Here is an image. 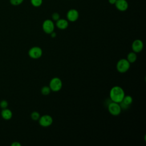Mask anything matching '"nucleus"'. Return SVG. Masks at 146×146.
<instances>
[{
  "label": "nucleus",
  "mask_w": 146,
  "mask_h": 146,
  "mask_svg": "<svg viewBox=\"0 0 146 146\" xmlns=\"http://www.w3.org/2000/svg\"><path fill=\"white\" fill-rule=\"evenodd\" d=\"M130 66L131 63L127 59H120L116 63V70L120 73H125L129 70Z\"/></svg>",
  "instance_id": "obj_2"
},
{
  "label": "nucleus",
  "mask_w": 146,
  "mask_h": 146,
  "mask_svg": "<svg viewBox=\"0 0 146 146\" xmlns=\"http://www.w3.org/2000/svg\"><path fill=\"white\" fill-rule=\"evenodd\" d=\"M11 145L12 146H21V144L19 143H18V141H14V143H13L11 144Z\"/></svg>",
  "instance_id": "obj_21"
},
{
  "label": "nucleus",
  "mask_w": 146,
  "mask_h": 146,
  "mask_svg": "<svg viewBox=\"0 0 146 146\" xmlns=\"http://www.w3.org/2000/svg\"><path fill=\"white\" fill-rule=\"evenodd\" d=\"M39 124L40 126L43 127H47L50 126L53 122L52 117L49 115H44L40 116L39 120Z\"/></svg>",
  "instance_id": "obj_7"
},
{
  "label": "nucleus",
  "mask_w": 146,
  "mask_h": 146,
  "mask_svg": "<svg viewBox=\"0 0 146 146\" xmlns=\"http://www.w3.org/2000/svg\"><path fill=\"white\" fill-rule=\"evenodd\" d=\"M1 116L5 120H10L13 116V113L11 111L7 108H4L1 111Z\"/></svg>",
  "instance_id": "obj_12"
},
{
  "label": "nucleus",
  "mask_w": 146,
  "mask_h": 146,
  "mask_svg": "<svg viewBox=\"0 0 146 146\" xmlns=\"http://www.w3.org/2000/svg\"><path fill=\"white\" fill-rule=\"evenodd\" d=\"M51 90L49 86H43L40 90V92L42 93V95H48L50 94V93L51 92Z\"/></svg>",
  "instance_id": "obj_15"
},
{
  "label": "nucleus",
  "mask_w": 146,
  "mask_h": 146,
  "mask_svg": "<svg viewBox=\"0 0 146 146\" xmlns=\"http://www.w3.org/2000/svg\"><path fill=\"white\" fill-rule=\"evenodd\" d=\"M23 2V0H10V2L11 5L17 6L21 4Z\"/></svg>",
  "instance_id": "obj_18"
},
{
  "label": "nucleus",
  "mask_w": 146,
  "mask_h": 146,
  "mask_svg": "<svg viewBox=\"0 0 146 146\" xmlns=\"http://www.w3.org/2000/svg\"><path fill=\"white\" fill-rule=\"evenodd\" d=\"M59 19H60V15L58 13H54L52 14V19L54 21H56Z\"/></svg>",
  "instance_id": "obj_20"
},
{
  "label": "nucleus",
  "mask_w": 146,
  "mask_h": 146,
  "mask_svg": "<svg viewBox=\"0 0 146 146\" xmlns=\"http://www.w3.org/2000/svg\"><path fill=\"white\" fill-rule=\"evenodd\" d=\"M115 5L116 9L120 11H125L128 7V3L126 0H116Z\"/></svg>",
  "instance_id": "obj_10"
},
{
  "label": "nucleus",
  "mask_w": 146,
  "mask_h": 146,
  "mask_svg": "<svg viewBox=\"0 0 146 146\" xmlns=\"http://www.w3.org/2000/svg\"><path fill=\"white\" fill-rule=\"evenodd\" d=\"M116 0H108V2L111 5H115Z\"/></svg>",
  "instance_id": "obj_23"
},
{
  "label": "nucleus",
  "mask_w": 146,
  "mask_h": 146,
  "mask_svg": "<svg viewBox=\"0 0 146 146\" xmlns=\"http://www.w3.org/2000/svg\"><path fill=\"white\" fill-rule=\"evenodd\" d=\"M144 47L143 42L141 40L137 39H135L132 43V51L136 53L140 52Z\"/></svg>",
  "instance_id": "obj_9"
},
{
  "label": "nucleus",
  "mask_w": 146,
  "mask_h": 146,
  "mask_svg": "<svg viewBox=\"0 0 146 146\" xmlns=\"http://www.w3.org/2000/svg\"><path fill=\"white\" fill-rule=\"evenodd\" d=\"M50 35H51V36L52 37V38H55L56 36V33L55 32H54V31H52L51 34H50Z\"/></svg>",
  "instance_id": "obj_22"
},
{
  "label": "nucleus",
  "mask_w": 146,
  "mask_h": 146,
  "mask_svg": "<svg viewBox=\"0 0 146 146\" xmlns=\"http://www.w3.org/2000/svg\"><path fill=\"white\" fill-rule=\"evenodd\" d=\"M8 106V103L6 100H1V102H0V107L1 108H2V109H4V108H7Z\"/></svg>",
  "instance_id": "obj_19"
},
{
  "label": "nucleus",
  "mask_w": 146,
  "mask_h": 146,
  "mask_svg": "<svg viewBox=\"0 0 146 146\" xmlns=\"http://www.w3.org/2000/svg\"><path fill=\"white\" fill-rule=\"evenodd\" d=\"M123 103H124L125 104L129 106L133 102V99L132 97L130 95H125L124 96V97L123 98L122 101H121Z\"/></svg>",
  "instance_id": "obj_14"
},
{
  "label": "nucleus",
  "mask_w": 146,
  "mask_h": 146,
  "mask_svg": "<svg viewBox=\"0 0 146 146\" xmlns=\"http://www.w3.org/2000/svg\"><path fill=\"white\" fill-rule=\"evenodd\" d=\"M55 25L53 21L51 19H46L42 23V29L43 31L48 34H50L54 31Z\"/></svg>",
  "instance_id": "obj_5"
},
{
  "label": "nucleus",
  "mask_w": 146,
  "mask_h": 146,
  "mask_svg": "<svg viewBox=\"0 0 146 146\" xmlns=\"http://www.w3.org/2000/svg\"><path fill=\"white\" fill-rule=\"evenodd\" d=\"M31 5L34 7L40 6L43 2V0H30Z\"/></svg>",
  "instance_id": "obj_17"
},
{
  "label": "nucleus",
  "mask_w": 146,
  "mask_h": 146,
  "mask_svg": "<svg viewBox=\"0 0 146 146\" xmlns=\"http://www.w3.org/2000/svg\"><path fill=\"white\" fill-rule=\"evenodd\" d=\"M79 12L77 10L74 9L69 10L67 11V15H66L67 21L72 22L76 21L79 18Z\"/></svg>",
  "instance_id": "obj_8"
},
{
  "label": "nucleus",
  "mask_w": 146,
  "mask_h": 146,
  "mask_svg": "<svg viewBox=\"0 0 146 146\" xmlns=\"http://www.w3.org/2000/svg\"><path fill=\"white\" fill-rule=\"evenodd\" d=\"M40 114L37 111H34L31 113V118L32 119V120L36 121L38 120L39 117H40Z\"/></svg>",
  "instance_id": "obj_16"
},
{
  "label": "nucleus",
  "mask_w": 146,
  "mask_h": 146,
  "mask_svg": "<svg viewBox=\"0 0 146 146\" xmlns=\"http://www.w3.org/2000/svg\"><path fill=\"white\" fill-rule=\"evenodd\" d=\"M48 86L52 91L58 92L62 87V82L59 78L54 77L50 80Z\"/></svg>",
  "instance_id": "obj_3"
},
{
  "label": "nucleus",
  "mask_w": 146,
  "mask_h": 146,
  "mask_svg": "<svg viewBox=\"0 0 146 146\" xmlns=\"http://www.w3.org/2000/svg\"><path fill=\"white\" fill-rule=\"evenodd\" d=\"M55 25L59 29L65 30L68 26V22L66 19L60 18L56 21Z\"/></svg>",
  "instance_id": "obj_11"
},
{
  "label": "nucleus",
  "mask_w": 146,
  "mask_h": 146,
  "mask_svg": "<svg viewBox=\"0 0 146 146\" xmlns=\"http://www.w3.org/2000/svg\"><path fill=\"white\" fill-rule=\"evenodd\" d=\"M42 54H43L42 49L38 46H34L31 47V48H30L28 52V54L29 56L31 58L34 59H39V58H40L42 55Z\"/></svg>",
  "instance_id": "obj_6"
},
{
  "label": "nucleus",
  "mask_w": 146,
  "mask_h": 146,
  "mask_svg": "<svg viewBox=\"0 0 146 146\" xmlns=\"http://www.w3.org/2000/svg\"><path fill=\"white\" fill-rule=\"evenodd\" d=\"M127 60L130 63H134L135 62H136V60H137V55H136V53L133 52V51H132V52H129L128 54H127Z\"/></svg>",
  "instance_id": "obj_13"
},
{
  "label": "nucleus",
  "mask_w": 146,
  "mask_h": 146,
  "mask_svg": "<svg viewBox=\"0 0 146 146\" xmlns=\"http://www.w3.org/2000/svg\"><path fill=\"white\" fill-rule=\"evenodd\" d=\"M125 96L124 90L120 86H115L111 88L110 91V98L112 102L119 103Z\"/></svg>",
  "instance_id": "obj_1"
},
{
  "label": "nucleus",
  "mask_w": 146,
  "mask_h": 146,
  "mask_svg": "<svg viewBox=\"0 0 146 146\" xmlns=\"http://www.w3.org/2000/svg\"><path fill=\"white\" fill-rule=\"evenodd\" d=\"M108 111L112 115L118 116L121 113V108L119 103L111 101L108 104Z\"/></svg>",
  "instance_id": "obj_4"
}]
</instances>
